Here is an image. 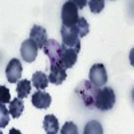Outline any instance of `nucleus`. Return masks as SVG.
<instances>
[{"label":"nucleus","instance_id":"11","mask_svg":"<svg viewBox=\"0 0 134 134\" xmlns=\"http://www.w3.org/2000/svg\"><path fill=\"white\" fill-rule=\"evenodd\" d=\"M30 39H32L34 42H35L39 48H43L44 44H46L47 40H48L46 30H44L43 27H40V26H38V24L31 28V31H30Z\"/></svg>","mask_w":134,"mask_h":134},{"label":"nucleus","instance_id":"24","mask_svg":"<svg viewBox=\"0 0 134 134\" xmlns=\"http://www.w3.org/2000/svg\"><path fill=\"white\" fill-rule=\"evenodd\" d=\"M129 60H130V64L134 67V48L130 50V54H129Z\"/></svg>","mask_w":134,"mask_h":134},{"label":"nucleus","instance_id":"6","mask_svg":"<svg viewBox=\"0 0 134 134\" xmlns=\"http://www.w3.org/2000/svg\"><path fill=\"white\" fill-rule=\"evenodd\" d=\"M44 54L48 57L50 59V64H60V52H62V44H59V42H57L55 39H48L47 43L43 47ZM63 67V66H62Z\"/></svg>","mask_w":134,"mask_h":134},{"label":"nucleus","instance_id":"23","mask_svg":"<svg viewBox=\"0 0 134 134\" xmlns=\"http://www.w3.org/2000/svg\"><path fill=\"white\" fill-rule=\"evenodd\" d=\"M70 2H72V3H75L76 5H78V8H85L87 4H88V0H70Z\"/></svg>","mask_w":134,"mask_h":134},{"label":"nucleus","instance_id":"4","mask_svg":"<svg viewBox=\"0 0 134 134\" xmlns=\"http://www.w3.org/2000/svg\"><path fill=\"white\" fill-rule=\"evenodd\" d=\"M78 5L72 2H66L62 7V23L63 26H67V27H74L78 20H79V15H78Z\"/></svg>","mask_w":134,"mask_h":134},{"label":"nucleus","instance_id":"20","mask_svg":"<svg viewBox=\"0 0 134 134\" xmlns=\"http://www.w3.org/2000/svg\"><path fill=\"white\" fill-rule=\"evenodd\" d=\"M60 133L62 134H69V133L76 134L78 133V129H76L74 122H66V124L63 125V127H62V130H60Z\"/></svg>","mask_w":134,"mask_h":134},{"label":"nucleus","instance_id":"3","mask_svg":"<svg viewBox=\"0 0 134 134\" xmlns=\"http://www.w3.org/2000/svg\"><path fill=\"white\" fill-rule=\"evenodd\" d=\"M60 35H62V43L63 44L76 50L78 52L81 51V36H79V34H78V31L75 30V27H67V26L62 24Z\"/></svg>","mask_w":134,"mask_h":134},{"label":"nucleus","instance_id":"16","mask_svg":"<svg viewBox=\"0 0 134 134\" xmlns=\"http://www.w3.org/2000/svg\"><path fill=\"white\" fill-rule=\"evenodd\" d=\"M31 83L32 82H30L28 79H21V81L18 82V85H16V94H18L19 98L23 99V98H26L30 94V91H31Z\"/></svg>","mask_w":134,"mask_h":134},{"label":"nucleus","instance_id":"21","mask_svg":"<svg viewBox=\"0 0 134 134\" xmlns=\"http://www.w3.org/2000/svg\"><path fill=\"white\" fill-rule=\"evenodd\" d=\"M0 102L2 103H9L11 102V97H9V90L5 86L0 87Z\"/></svg>","mask_w":134,"mask_h":134},{"label":"nucleus","instance_id":"1","mask_svg":"<svg viewBox=\"0 0 134 134\" xmlns=\"http://www.w3.org/2000/svg\"><path fill=\"white\" fill-rule=\"evenodd\" d=\"M97 91H98L97 86H94L90 81H81V83L75 88V93L82 98L83 103L87 107H95Z\"/></svg>","mask_w":134,"mask_h":134},{"label":"nucleus","instance_id":"12","mask_svg":"<svg viewBox=\"0 0 134 134\" xmlns=\"http://www.w3.org/2000/svg\"><path fill=\"white\" fill-rule=\"evenodd\" d=\"M32 105L38 109H47L51 105V95L48 93H44L43 90H38L31 98Z\"/></svg>","mask_w":134,"mask_h":134},{"label":"nucleus","instance_id":"7","mask_svg":"<svg viewBox=\"0 0 134 134\" xmlns=\"http://www.w3.org/2000/svg\"><path fill=\"white\" fill-rule=\"evenodd\" d=\"M38 50H39L38 44L32 39H27L21 43L20 55H21V58H23V60H26L27 63H32L38 57Z\"/></svg>","mask_w":134,"mask_h":134},{"label":"nucleus","instance_id":"9","mask_svg":"<svg viewBox=\"0 0 134 134\" xmlns=\"http://www.w3.org/2000/svg\"><path fill=\"white\" fill-rule=\"evenodd\" d=\"M78 59V51L66 46V44H62V52H60V64L64 67V69H71L74 67V64L76 63Z\"/></svg>","mask_w":134,"mask_h":134},{"label":"nucleus","instance_id":"17","mask_svg":"<svg viewBox=\"0 0 134 134\" xmlns=\"http://www.w3.org/2000/svg\"><path fill=\"white\" fill-rule=\"evenodd\" d=\"M74 27H75V30L78 31V34H79V36H81V38L86 36L87 34H88V31H90V26H88V23L86 21L85 18H79L78 23H76Z\"/></svg>","mask_w":134,"mask_h":134},{"label":"nucleus","instance_id":"2","mask_svg":"<svg viewBox=\"0 0 134 134\" xmlns=\"http://www.w3.org/2000/svg\"><path fill=\"white\" fill-rule=\"evenodd\" d=\"M115 105V93L111 87H100L97 91V98H95V107L106 111L113 109Z\"/></svg>","mask_w":134,"mask_h":134},{"label":"nucleus","instance_id":"13","mask_svg":"<svg viewBox=\"0 0 134 134\" xmlns=\"http://www.w3.org/2000/svg\"><path fill=\"white\" fill-rule=\"evenodd\" d=\"M43 129L47 134H57L59 131V122H58V118L52 115V114H48L44 117V121H43Z\"/></svg>","mask_w":134,"mask_h":134},{"label":"nucleus","instance_id":"5","mask_svg":"<svg viewBox=\"0 0 134 134\" xmlns=\"http://www.w3.org/2000/svg\"><path fill=\"white\" fill-rule=\"evenodd\" d=\"M88 81L97 87H103L107 83V72L102 63H95L91 66L88 72Z\"/></svg>","mask_w":134,"mask_h":134},{"label":"nucleus","instance_id":"26","mask_svg":"<svg viewBox=\"0 0 134 134\" xmlns=\"http://www.w3.org/2000/svg\"><path fill=\"white\" fill-rule=\"evenodd\" d=\"M111 2H113V0H111Z\"/></svg>","mask_w":134,"mask_h":134},{"label":"nucleus","instance_id":"8","mask_svg":"<svg viewBox=\"0 0 134 134\" xmlns=\"http://www.w3.org/2000/svg\"><path fill=\"white\" fill-rule=\"evenodd\" d=\"M21 72H23V67H21V63L19 59L14 58L11 59L5 67V75H7V81L9 83H16L20 81Z\"/></svg>","mask_w":134,"mask_h":134},{"label":"nucleus","instance_id":"14","mask_svg":"<svg viewBox=\"0 0 134 134\" xmlns=\"http://www.w3.org/2000/svg\"><path fill=\"white\" fill-rule=\"evenodd\" d=\"M32 85L36 87V90H44L47 86H48V76L42 72V71H36L35 74L32 75Z\"/></svg>","mask_w":134,"mask_h":134},{"label":"nucleus","instance_id":"25","mask_svg":"<svg viewBox=\"0 0 134 134\" xmlns=\"http://www.w3.org/2000/svg\"><path fill=\"white\" fill-rule=\"evenodd\" d=\"M133 100H134V88H133Z\"/></svg>","mask_w":134,"mask_h":134},{"label":"nucleus","instance_id":"19","mask_svg":"<svg viewBox=\"0 0 134 134\" xmlns=\"http://www.w3.org/2000/svg\"><path fill=\"white\" fill-rule=\"evenodd\" d=\"M85 134H90V133H103V129L102 126H100L97 121H91V122H88V124L86 125L85 127Z\"/></svg>","mask_w":134,"mask_h":134},{"label":"nucleus","instance_id":"22","mask_svg":"<svg viewBox=\"0 0 134 134\" xmlns=\"http://www.w3.org/2000/svg\"><path fill=\"white\" fill-rule=\"evenodd\" d=\"M0 111H2V122H0V127H4L7 124H8V111L4 106V103L0 105Z\"/></svg>","mask_w":134,"mask_h":134},{"label":"nucleus","instance_id":"10","mask_svg":"<svg viewBox=\"0 0 134 134\" xmlns=\"http://www.w3.org/2000/svg\"><path fill=\"white\" fill-rule=\"evenodd\" d=\"M67 78L66 69L59 64H50V72H48V81L54 85H62Z\"/></svg>","mask_w":134,"mask_h":134},{"label":"nucleus","instance_id":"18","mask_svg":"<svg viewBox=\"0 0 134 134\" xmlns=\"http://www.w3.org/2000/svg\"><path fill=\"white\" fill-rule=\"evenodd\" d=\"M88 7L93 14H99L105 8V0H88Z\"/></svg>","mask_w":134,"mask_h":134},{"label":"nucleus","instance_id":"15","mask_svg":"<svg viewBox=\"0 0 134 134\" xmlns=\"http://www.w3.org/2000/svg\"><path fill=\"white\" fill-rule=\"evenodd\" d=\"M23 110H24V103H23V99L21 98L18 97L9 102V113L14 118H19L21 115V113H23Z\"/></svg>","mask_w":134,"mask_h":134}]
</instances>
